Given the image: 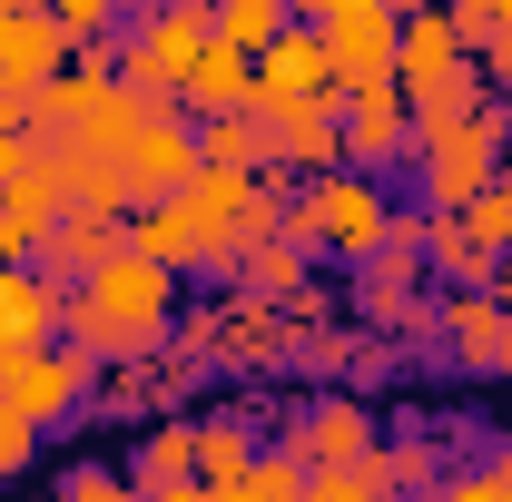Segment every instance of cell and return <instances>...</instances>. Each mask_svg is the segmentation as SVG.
Masks as SVG:
<instances>
[{
	"instance_id": "obj_1",
	"label": "cell",
	"mask_w": 512,
	"mask_h": 502,
	"mask_svg": "<svg viewBox=\"0 0 512 502\" xmlns=\"http://www.w3.org/2000/svg\"><path fill=\"white\" fill-rule=\"evenodd\" d=\"M168 335H178V276L148 266L138 247H128L119 266H99L89 286H69L60 345H69V355H89L99 375H109V365H148V355H168Z\"/></svg>"
},
{
	"instance_id": "obj_2",
	"label": "cell",
	"mask_w": 512,
	"mask_h": 502,
	"mask_svg": "<svg viewBox=\"0 0 512 502\" xmlns=\"http://www.w3.org/2000/svg\"><path fill=\"white\" fill-rule=\"evenodd\" d=\"M384 227H394V197H384L375 178H355V168L306 178V197L286 207V247L345 256V266H375V256H384Z\"/></svg>"
},
{
	"instance_id": "obj_3",
	"label": "cell",
	"mask_w": 512,
	"mask_h": 502,
	"mask_svg": "<svg viewBox=\"0 0 512 502\" xmlns=\"http://www.w3.org/2000/svg\"><path fill=\"white\" fill-rule=\"evenodd\" d=\"M503 178V109L473 128H444V138H414V197L424 217H463L473 197H493Z\"/></svg>"
},
{
	"instance_id": "obj_4",
	"label": "cell",
	"mask_w": 512,
	"mask_h": 502,
	"mask_svg": "<svg viewBox=\"0 0 512 502\" xmlns=\"http://www.w3.org/2000/svg\"><path fill=\"white\" fill-rule=\"evenodd\" d=\"M335 60V89H394V40H404V10L384 0H306L296 10Z\"/></svg>"
},
{
	"instance_id": "obj_5",
	"label": "cell",
	"mask_w": 512,
	"mask_h": 502,
	"mask_svg": "<svg viewBox=\"0 0 512 502\" xmlns=\"http://www.w3.org/2000/svg\"><path fill=\"white\" fill-rule=\"evenodd\" d=\"M345 89H335V60H325V40L306 20H286V40L256 60V119H286V109H335Z\"/></svg>"
},
{
	"instance_id": "obj_6",
	"label": "cell",
	"mask_w": 512,
	"mask_h": 502,
	"mask_svg": "<svg viewBox=\"0 0 512 502\" xmlns=\"http://www.w3.org/2000/svg\"><path fill=\"white\" fill-rule=\"evenodd\" d=\"M335 128H345V168H355V178H375V188H384V168H404V158H414L404 89H345V99H335Z\"/></svg>"
},
{
	"instance_id": "obj_7",
	"label": "cell",
	"mask_w": 512,
	"mask_h": 502,
	"mask_svg": "<svg viewBox=\"0 0 512 502\" xmlns=\"http://www.w3.org/2000/svg\"><path fill=\"white\" fill-rule=\"evenodd\" d=\"M89 394H99V365H89V355H69V345H40V355L20 365V384H10L0 404H10V414H20L30 434H50V424H69V414H79Z\"/></svg>"
},
{
	"instance_id": "obj_8",
	"label": "cell",
	"mask_w": 512,
	"mask_h": 502,
	"mask_svg": "<svg viewBox=\"0 0 512 502\" xmlns=\"http://www.w3.org/2000/svg\"><path fill=\"white\" fill-rule=\"evenodd\" d=\"M119 178H128V197H138V207L188 197V188H197V128H188V119H148V128L119 148Z\"/></svg>"
},
{
	"instance_id": "obj_9",
	"label": "cell",
	"mask_w": 512,
	"mask_h": 502,
	"mask_svg": "<svg viewBox=\"0 0 512 502\" xmlns=\"http://www.w3.org/2000/svg\"><path fill=\"white\" fill-rule=\"evenodd\" d=\"M0 79L10 89H60L69 79V30L40 0H0Z\"/></svg>"
},
{
	"instance_id": "obj_10",
	"label": "cell",
	"mask_w": 512,
	"mask_h": 502,
	"mask_svg": "<svg viewBox=\"0 0 512 502\" xmlns=\"http://www.w3.org/2000/svg\"><path fill=\"white\" fill-rule=\"evenodd\" d=\"M296 453H306V473H355V463H365V453H375V414H365V404H355V394H325V404H306V414H296Z\"/></svg>"
},
{
	"instance_id": "obj_11",
	"label": "cell",
	"mask_w": 512,
	"mask_h": 502,
	"mask_svg": "<svg viewBox=\"0 0 512 502\" xmlns=\"http://www.w3.org/2000/svg\"><path fill=\"white\" fill-rule=\"evenodd\" d=\"M434 325H444V345H453V365L463 375H512V315L473 286V296H444L434 306Z\"/></svg>"
},
{
	"instance_id": "obj_12",
	"label": "cell",
	"mask_w": 512,
	"mask_h": 502,
	"mask_svg": "<svg viewBox=\"0 0 512 502\" xmlns=\"http://www.w3.org/2000/svg\"><path fill=\"white\" fill-rule=\"evenodd\" d=\"M355 315H365V325H384V335H424V325H434L424 266H394V256L355 266Z\"/></svg>"
},
{
	"instance_id": "obj_13",
	"label": "cell",
	"mask_w": 512,
	"mask_h": 502,
	"mask_svg": "<svg viewBox=\"0 0 512 502\" xmlns=\"http://www.w3.org/2000/svg\"><path fill=\"white\" fill-rule=\"evenodd\" d=\"M463 60V40H453V10H404V40H394V89L414 99V89H444Z\"/></svg>"
},
{
	"instance_id": "obj_14",
	"label": "cell",
	"mask_w": 512,
	"mask_h": 502,
	"mask_svg": "<svg viewBox=\"0 0 512 502\" xmlns=\"http://www.w3.org/2000/svg\"><path fill=\"white\" fill-rule=\"evenodd\" d=\"M256 128H266V178H276V168H296V178H335V158H345L335 109H286V119H256Z\"/></svg>"
},
{
	"instance_id": "obj_15",
	"label": "cell",
	"mask_w": 512,
	"mask_h": 502,
	"mask_svg": "<svg viewBox=\"0 0 512 502\" xmlns=\"http://www.w3.org/2000/svg\"><path fill=\"white\" fill-rule=\"evenodd\" d=\"M188 355H148V365H109V375H99V414H158V424H168V414H178V404H188Z\"/></svg>"
},
{
	"instance_id": "obj_16",
	"label": "cell",
	"mask_w": 512,
	"mask_h": 502,
	"mask_svg": "<svg viewBox=\"0 0 512 502\" xmlns=\"http://www.w3.org/2000/svg\"><path fill=\"white\" fill-rule=\"evenodd\" d=\"M119 256H128V227H119V217H60V237L40 247V276L69 296V286H89V276L119 266Z\"/></svg>"
},
{
	"instance_id": "obj_17",
	"label": "cell",
	"mask_w": 512,
	"mask_h": 502,
	"mask_svg": "<svg viewBox=\"0 0 512 502\" xmlns=\"http://www.w3.org/2000/svg\"><path fill=\"white\" fill-rule=\"evenodd\" d=\"M60 315H69V296L40 276V266H0V335L10 345H60Z\"/></svg>"
},
{
	"instance_id": "obj_18",
	"label": "cell",
	"mask_w": 512,
	"mask_h": 502,
	"mask_svg": "<svg viewBox=\"0 0 512 502\" xmlns=\"http://www.w3.org/2000/svg\"><path fill=\"white\" fill-rule=\"evenodd\" d=\"M217 355H227V375H266V365H286V315L256 306V296H227Z\"/></svg>"
},
{
	"instance_id": "obj_19",
	"label": "cell",
	"mask_w": 512,
	"mask_h": 502,
	"mask_svg": "<svg viewBox=\"0 0 512 502\" xmlns=\"http://www.w3.org/2000/svg\"><path fill=\"white\" fill-rule=\"evenodd\" d=\"M306 286H316V256L306 247H286V237H266V247H247L237 256V296H256V306H296V296H306Z\"/></svg>"
},
{
	"instance_id": "obj_20",
	"label": "cell",
	"mask_w": 512,
	"mask_h": 502,
	"mask_svg": "<svg viewBox=\"0 0 512 502\" xmlns=\"http://www.w3.org/2000/svg\"><path fill=\"white\" fill-rule=\"evenodd\" d=\"M178 483H197V424H188V414L148 424L138 463H128V493H178Z\"/></svg>"
},
{
	"instance_id": "obj_21",
	"label": "cell",
	"mask_w": 512,
	"mask_h": 502,
	"mask_svg": "<svg viewBox=\"0 0 512 502\" xmlns=\"http://www.w3.org/2000/svg\"><path fill=\"white\" fill-rule=\"evenodd\" d=\"M247 473H256V424L247 414H207V424H197V483L227 493V483H247Z\"/></svg>"
},
{
	"instance_id": "obj_22",
	"label": "cell",
	"mask_w": 512,
	"mask_h": 502,
	"mask_svg": "<svg viewBox=\"0 0 512 502\" xmlns=\"http://www.w3.org/2000/svg\"><path fill=\"white\" fill-rule=\"evenodd\" d=\"M286 20H296V10H276V0H217V50L266 60V50L286 40Z\"/></svg>"
},
{
	"instance_id": "obj_23",
	"label": "cell",
	"mask_w": 512,
	"mask_h": 502,
	"mask_svg": "<svg viewBox=\"0 0 512 502\" xmlns=\"http://www.w3.org/2000/svg\"><path fill=\"white\" fill-rule=\"evenodd\" d=\"M197 168H256L266 178V128L256 119H207L197 128Z\"/></svg>"
},
{
	"instance_id": "obj_24",
	"label": "cell",
	"mask_w": 512,
	"mask_h": 502,
	"mask_svg": "<svg viewBox=\"0 0 512 502\" xmlns=\"http://www.w3.org/2000/svg\"><path fill=\"white\" fill-rule=\"evenodd\" d=\"M463 237H473V247L503 266V256H512V197H503V188H493V197H473V207H463Z\"/></svg>"
},
{
	"instance_id": "obj_25",
	"label": "cell",
	"mask_w": 512,
	"mask_h": 502,
	"mask_svg": "<svg viewBox=\"0 0 512 502\" xmlns=\"http://www.w3.org/2000/svg\"><path fill=\"white\" fill-rule=\"evenodd\" d=\"M60 502H138V493H128V473H109V463H69Z\"/></svg>"
},
{
	"instance_id": "obj_26",
	"label": "cell",
	"mask_w": 512,
	"mask_h": 502,
	"mask_svg": "<svg viewBox=\"0 0 512 502\" xmlns=\"http://www.w3.org/2000/svg\"><path fill=\"white\" fill-rule=\"evenodd\" d=\"M493 30H503V0H463V10H453V40H463V60H483V50H493Z\"/></svg>"
},
{
	"instance_id": "obj_27",
	"label": "cell",
	"mask_w": 512,
	"mask_h": 502,
	"mask_svg": "<svg viewBox=\"0 0 512 502\" xmlns=\"http://www.w3.org/2000/svg\"><path fill=\"white\" fill-rule=\"evenodd\" d=\"M30 453H40V434H30V424L0 404V483H20V473H30Z\"/></svg>"
},
{
	"instance_id": "obj_28",
	"label": "cell",
	"mask_w": 512,
	"mask_h": 502,
	"mask_svg": "<svg viewBox=\"0 0 512 502\" xmlns=\"http://www.w3.org/2000/svg\"><path fill=\"white\" fill-rule=\"evenodd\" d=\"M424 502H503V493H493V483H483L473 463H453V473H444V483H434Z\"/></svg>"
},
{
	"instance_id": "obj_29",
	"label": "cell",
	"mask_w": 512,
	"mask_h": 502,
	"mask_svg": "<svg viewBox=\"0 0 512 502\" xmlns=\"http://www.w3.org/2000/svg\"><path fill=\"white\" fill-rule=\"evenodd\" d=\"M473 473H483V483L512 502V443H483V453H473Z\"/></svg>"
},
{
	"instance_id": "obj_30",
	"label": "cell",
	"mask_w": 512,
	"mask_h": 502,
	"mask_svg": "<svg viewBox=\"0 0 512 502\" xmlns=\"http://www.w3.org/2000/svg\"><path fill=\"white\" fill-rule=\"evenodd\" d=\"M296 502H365V483H355V473H316Z\"/></svg>"
},
{
	"instance_id": "obj_31",
	"label": "cell",
	"mask_w": 512,
	"mask_h": 502,
	"mask_svg": "<svg viewBox=\"0 0 512 502\" xmlns=\"http://www.w3.org/2000/svg\"><path fill=\"white\" fill-rule=\"evenodd\" d=\"M20 365H30V345H10V335H0V394L20 384Z\"/></svg>"
},
{
	"instance_id": "obj_32",
	"label": "cell",
	"mask_w": 512,
	"mask_h": 502,
	"mask_svg": "<svg viewBox=\"0 0 512 502\" xmlns=\"http://www.w3.org/2000/svg\"><path fill=\"white\" fill-rule=\"evenodd\" d=\"M483 296H493V306L512 315V256H503V266H493V286H483Z\"/></svg>"
},
{
	"instance_id": "obj_33",
	"label": "cell",
	"mask_w": 512,
	"mask_h": 502,
	"mask_svg": "<svg viewBox=\"0 0 512 502\" xmlns=\"http://www.w3.org/2000/svg\"><path fill=\"white\" fill-rule=\"evenodd\" d=\"M138 502H207V483H178V493H138Z\"/></svg>"
},
{
	"instance_id": "obj_34",
	"label": "cell",
	"mask_w": 512,
	"mask_h": 502,
	"mask_svg": "<svg viewBox=\"0 0 512 502\" xmlns=\"http://www.w3.org/2000/svg\"><path fill=\"white\" fill-rule=\"evenodd\" d=\"M207 502H256V483H227V493H207Z\"/></svg>"
},
{
	"instance_id": "obj_35",
	"label": "cell",
	"mask_w": 512,
	"mask_h": 502,
	"mask_svg": "<svg viewBox=\"0 0 512 502\" xmlns=\"http://www.w3.org/2000/svg\"><path fill=\"white\" fill-rule=\"evenodd\" d=\"M20 502H60V493H20Z\"/></svg>"
}]
</instances>
